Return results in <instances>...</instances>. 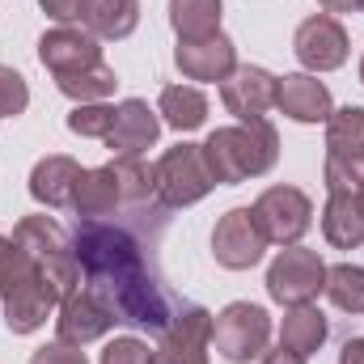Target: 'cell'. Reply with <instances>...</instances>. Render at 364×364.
I'll list each match as a JSON object with an SVG mask.
<instances>
[{"label":"cell","mask_w":364,"mask_h":364,"mask_svg":"<svg viewBox=\"0 0 364 364\" xmlns=\"http://www.w3.org/2000/svg\"><path fill=\"white\" fill-rule=\"evenodd\" d=\"M161 136V119L157 110H149V102L127 97L114 106V123L106 132V149H114L119 157H140L144 149H153Z\"/></svg>","instance_id":"obj_15"},{"label":"cell","mask_w":364,"mask_h":364,"mask_svg":"<svg viewBox=\"0 0 364 364\" xmlns=\"http://www.w3.org/2000/svg\"><path fill=\"white\" fill-rule=\"evenodd\" d=\"M208 348H212V314L199 305H186L161 331L153 348V364H208Z\"/></svg>","instance_id":"obj_10"},{"label":"cell","mask_w":364,"mask_h":364,"mask_svg":"<svg viewBox=\"0 0 364 364\" xmlns=\"http://www.w3.org/2000/svg\"><path fill=\"white\" fill-rule=\"evenodd\" d=\"M335 309L343 314H364V267L356 263H339V267H326V288Z\"/></svg>","instance_id":"obj_28"},{"label":"cell","mask_w":364,"mask_h":364,"mask_svg":"<svg viewBox=\"0 0 364 364\" xmlns=\"http://www.w3.org/2000/svg\"><path fill=\"white\" fill-rule=\"evenodd\" d=\"M322 178H326V191H331V195H352L364 182V161H348V157H331V153H326Z\"/></svg>","instance_id":"obj_30"},{"label":"cell","mask_w":364,"mask_h":364,"mask_svg":"<svg viewBox=\"0 0 364 364\" xmlns=\"http://www.w3.org/2000/svg\"><path fill=\"white\" fill-rule=\"evenodd\" d=\"M38 4H43V13H47V17H55L60 26L81 21V17H85V9H90V0H38Z\"/></svg>","instance_id":"obj_34"},{"label":"cell","mask_w":364,"mask_h":364,"mask_svg":"<svg viewBox=\"0 0 364 364\" xmlns=\"http://www.w3.org/2000/svg\"><path fill=\"white\" fill-rule=\"evenodd\" d=\"M157 195L166 208H191L199 203L216 182L208 174V161H203V149L199 144H178L170 149L157 166Z\"/></svg>","instance_id":"obj_8"},{"label":"cell","mask_w":364,"mask_h":364,"mask_svg":"<svg viewBox=\"0 0 364 364\" xmlns=\"http://www.w3.org/2000/svg\"><path fill=\"white\" fill-rule=\"evenodd\" d=\"M0 301H4V322L13 335L38 331L51 318V309H60V292L4 233H0Z\"/></svg>","instance_id":"obj_3"},{"label":"cell","mask_w":364,"mask_h":364,"mask_svg":"<svg viewBox=\"0 0 364 364\" xmlns=\"http://www.w3.org/2000/svg\"><path fill=\"white\" fill-rule=\"evenodd\" d=\"M114 182H119V199L123 203H149L157 195V170L140 157H114Z\"/></svg>","instance_id":"obj_27"},{"label":"cell","mask_w":364,"mask_h":364,"mask_svg":"<svg viewBox=\"0 0 364 364\" xmlns=\"http://www.w3.org/2000/svg\"><path fill=\"white\" fill-rule=\"evenodd\" d=\"M326 153L364 161V106H339L326 119Z\"/></svg>","instance_id":"obj_24"},{"label":"cell","mask_w":364,"mask_h":364,"mask_svg":"<svg viewBox=\"0 0 364 364\" xmlns=\"http://www.w3.org/2000/svg\"><path fill=\"white\" fill-rule=\"evenodd\" d=\"M360 81H364V60H360Z\"/></svg>","instance_id":"obj_39"},{"label":"cell","mask_w":364,"mask_h":364,"mask_svg":"<svg viewBox=\"0 0 364 364\" xmlns=\"http://www.w3.org/2000/svg\"><path fill=\"white\" fill-rule=\"evenodd\" d=\"M263 250H267V237H263V229H259V220H255L250 208H229L216 220V229H212V255H216L220 267L250 272L263 259Z\"/></svg>","instance_id":"obj_9"},{"label":"cell","mask_w":364,"mask_h":364,"mask_svg":"<svg viewBox=\"0 0 364 364\" xmlns=\"http://www.w3.org/2000/svg\"><path fill=\"white\" fill-rule=\"evenodd\" d=\"M30 364H90L85 360V352L81 348H73V343H47V348H38L34 356H30Z\"/></svg>","instance_id":"obj_33"},{"label":"cell","mask_w":364,"mask_h":364,"mask_svg":"<svg viewBox=\"0 0 364 364\" xmlns=\"http://www.w3.org/2000/svg\"><path fill=\"white\" fill-rule=\"evenodd\" d=\"M55 85L64 97H73L77 106H90V102H106L110 93H114V68H106V64H93L85 73H68V77H55Z\"/></svg>","instance_id":"obj_26"},{"label":"cell","mask_w":364,"mask_h":364,"mask_svg":"<svg viewBox=\"0 0 364 364\" xmlns=\"http://www.w3.org/2000/svg\"><path fill=\"white\" fill-rule=\"evenodd\" d=\"M272 339V318L263 305L250 301H233L212 318V348L229 364H250L267 352Z\"/></svg>","instance_id":"obj_5"},{"label":"cell","mask_w":364,"mask_h":364,"mask_svg":"<svg viewBox=\"0 0 364 364\" xmlns=\"http://www.w3.org/2000/svg\"><path fill=\"white\" fill-rule=\"evenodd\" d=\"M318 4H322L326 13H352V9H356V0H318Z\"/></svg>","instance_id":"obj_37"},{"label":"cell","mask_w":364,"mask_h":364,"mask_svg":"<svg viewBox=\"0 0 364 364\" xmlns=\"http://www.w3.org/2000/svg\"><path fill=\"white\" fill-rule=\"evenodd\" d=\"M259 364H305V356H296V352H288V348H279V352H267Z\"/></svg>","instance_id":"obj_36"},{"label":"cell","mask_w":364,"mask_h":364,"mask_svg":"<svg viewBox=\"0 0 364 364\" xmlns=\"http://www.w3.org/2000/svg\"><path fill=\"white\" fill-rule=\"evenodd\" d=\"M85 26L97 43H119L140 26V0H90Z\"/></svg>","instance_id":"obj_20"},{"label":"cell","mask_w":364,"mask_h":364,"mask_svg":"<svg viewBox=\"0 0 364 364\" xmlns=\"http://www.w3.org/2000/svg\"><path fill=\"white\" fill-rule=\"evenodd\" d=\"M119 318L110 314V305L90 292V288H77L73 296L60 301V314H55V335L60 343H73V348H85L93 339H102Z\"/></svg>","instance_id":"obj_12"},{"label":"cell","mask_w":364,"mask_h":364,"mask_svg":"<svg viewBox=\"0 0 364 364\" xmlns=\"http://www.w3.org/2000/svg\"><path fill=\"white\" fill-rule=\"evenodd\" d=\"M275 81L267 68L259 64H237L225 81H220V102L229 114H237L242 123L250 119H267V110L275 106Z\"/></svg>","instance_id":"obj_13"},{"label":"cell","mask_w":364,"mask_h":364,"mask_svg":"<svg viewBox=\"0 0 364 364\" xmlns=\"http://www.w3.org/2000/svg\"><path fill=\"white\" fill-rule=\"evenodd\" d=\"M275 106L292 123H326L331 119V90L314 73H288L275 81Z\"/></svg>","instance_id":"obj_17"},{"label":"cell","mask_w":364,"mask_h":364,"mask_svg":"<svg viewBox=\"0 0 364 364\" xmlns=\"http://www.w3.org/2000/svg\"><path fill=\"white\" fill-rule=\"evenodd\" d=\"M199 149H203L212 182H220V186L263 178L279 161V136L267 119H250L242 127H216Z\"/></svg>","instance_id":"obj_2"},{"label":"cell","mask_w":364,"mask_h":364,"mask_svg":"<svg viewBox=\"0 0 364 364\" xmlns=\"http://www.w3.org/2000/svg\"><path fill=\"white\" fill-rule=\"evenodd\" d=\"M220 9H225V0H170V26H174L178 43L220 34Z\"/></svg>","instance_id":"obj_23"},{"label":"cell","mask_w":364,"mask_h":364,"mask_svg":"<svg viewBox=\"0 0 364 364\" xmlns=\"http://www.w3.org/2000/svg\"><path fill=\"white\" fill-rule=\"evenodd\" d=\"M174 64L182 68L186 81H225L237 68V47L229 34H212V38H195V43H178Z\"/></svg>","instance_id":"obj_16"},{"label":"cell","mask_w":364,"mask_h":364,"mask_svg":"<svg viewBox=\"0 0 364 364\" xmlns=\"http://www.w3.org/2000/svg\"><path fill=\"white\" fill-rule=\"evenodd\" d=\"M339 364H364V339H348L339 352Z\"/></svg>","instance_id":"obj_35"},{"label":"cell","mask_w":364,"mask_h":364,"mask_svg":"<svg viewBox=\"0 0 364 364\" xmlns=\"http://www.w3.org/2000/svg\"><path fill=\"white\" fill-rule=\"evenodd\" d=\"M326 343V318L314 305H292L279 322V348L296 352V356H314Z\"/></svg>","instance_id":"obj_21"},{"label":"cell","mask_w":364,"mask_h":364,"mask_svg":"<svg viewBox=\"0 0 364 364\" xmlns=\"http://www.w3.org/2000/svg\"><path fill=\"white\" fill-rule=\"evenodd\" d=\"M81 178V166L64 153H51L43 157L34 170H30V195L47 208H73V191Z\"/></svg>","instance_id":"obj_18"},{"label":"cell","mask_w":364,"mask_h":364,"mask_svg":"<svg viewBox=\"0 0 364 364\" xmlns=\"http://www.w3.org/2000/svg\"><path fill=\"white\" fill-rule=\"evenodd\" d=\"M30 106V90H26V77L13 73V68H0V119H13Z\"/></svg>","instance_id":"obj_31"},{"label":"cell","mask_w":364,"mask_h":364,"mask_svg":"<svg viewBox=\"0 0 364 364\" xmlns=\"http://www.w3.org/2000/svg\"><path fill=\"white\" fill-rule=\"evenodd\" d=\"M322 233L335 250H356L364 246V216L352 195H331L322 208Z\"/></svg>","instance_id":"obj_22"},{"label":"cell","mask_w":364,"mask_h":364,"mask_svg":"<svg viewBox=\"0 0 364 364\" xmlns=\"http://www.w3.org/2000/svg\"><path fill=\"white\" fill-rule=\"evenodd\" d=\"M102 364H153V348L144 339H136V335H123V339L106 343Z\"/></svg>","instance_id":"obj_32"},{"label":"cell","mask_w":364,"mask_h":364,"mask_svg":"<svg viewBox=\"0 0 364 364\" xmlns=\"http://www.w3.org/2000/svg\"><path fill=\"white\" fill-rule=\"evenodd\" d=\"M77 246V263L85 272V288L97 292L110 314L127 326H149V331H166L170 326V296L161 292V284L149 275L140 246L102 220H85L73 237Z\"/></svg>","instance_id":"obj_1"},{"label":"cell","mask_w":364,"mask_h":364,"mask_svg":"<svg viewBox=\"0 0 364 364\" xmlns=\"http://www.w3.org/2000/svg\"><path fill=\"white\" fill-rule=\"evenodd\" d=\"M255 220H259V229H263V237H267V246H296L305 233H309V225H314V203H309V195L305 191H296V186H267L259 199H255Z\"/></svg>","instance_id":"obj_7"},{"label":"cell","mask_w":364,"mask_h":364,"mask_svg":"<svg viewBox=\"0 0 364 364\" xmlns=\"http://www.w3.org/2000/svg\"><path fill=\"white\" fill-rule=\"evenodd\" d=\"M292 51L301 60V68L309 73H335L348 60V30L331 17V13H314L296 26Z\"/></svg>","instance_id":"obj_11"},{"label":"cell","mask_w":364,"mask_h":364,"mask_svg":"<svg viewBox=\"0 0 364 364\" xmlns=\"http://www.w3.org/2000/svg\"><path fill=\"white\" fill-rule=\"evenodd\" d=\"M110 123H114V106H106V102L77 106V110L68 114V132H73V136H85V140H106Z\"/></svg>","instance_id":"obj_29"},{"label":"cell","mask_w":364,"mask_h":364,"mask_svg":"<svg viewBox=\"0 0 364 364\" xmlns=\"http://www.w3.org/2000/svg\"><path fill=\"white\" fill-rule=\"evenodd\" d=\"M114 203H123V199H119V182H114V166L81 170L77 191H73V208H77V216H85V220H102V216L114 212Z\"/></svg>","instance_id":"obj_19"},{"label":"cell","mask_w":364,"mask_h":364,"mask_svg":"<svg viewBox=\"0 0 364 364\" xmlns=\"http://www.w3.org/2000/svg\"><path fill=\"white\" fill-rule=\"evenodd\" d=\"M38 60L43 68H51L55 77H68V73H85L93 64H102V47L90 30H77V26H55L38 38Z\"/></svg>","instance_id":"obj_14"},{"label":"cell","mask_w":364,"mask_h":364,"mask_svg":"<svg viewBox=\"0 0 364 364\" xmlns=\"http://www.w3.org/2000/svg\"><path fill=\"white\" fill-rule=\"evenodd\" d=\"M356 9H364V0H356Z\"/></svg>","instance_id":"obj_40"},{"label":"cell","mask_w":364,"mask_h":364,"mask_svg":"<svg viewBox=\"0 0 364 364\" xmlns=\"http://www.w3.org/2000/svg\"><path fill=\"white\" fill-rule=\"evenodd\" d=\"M13 246H17L38 272L47 275V284L60 292V301L73 296V292L81 288L77 246H73V237H68L51 216H26V220H17V229H13Z\"/></svg>","instance_id":"obj_4"},{"label":"cell","mask_w":364,"mask_h":364,"mask_svg":"<svg viewBox=\"0 0 364 364\" xmlns=\"http://www.w3.org/2000/svg\"><path fill=\"white\" fill-rule=\"evenodd\" d=\"M326 288V263L318 259V250L305 246H284L267 267V292L284 309L292 305H309L318 292Z\"/></svg>","instance_id":"obj_6"},{"label":"cell","mask_w":364,"mask_h":364,"mask_svg":"<svg viewBox=\"0 0 364 364\" xmlns=\"http://www.w3.org/2000/svg\"><path fill=\"white\" fill-rule=\"evenodd\" d=\"M352 199H356V208H360V216H364V182L356 186V191H352Z\"/></svg>","instance_id":"obj_38"},{"label":"cell","mask_w":364,"mask_h":364,"mask_svg":"<svg viewBox=\"0 0 364 364\" xmlns=\"http://www.w3.org/2000/svg\"><path fill=\"white\" fill-rule=\"evenodd\" d=\"M157 114L174 132H195L208 119V97L195 90V85H166L161 90V102H157Z\"/></svg>","instance_id":"obj_25"}]
</instances>
